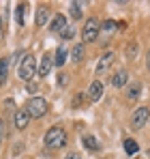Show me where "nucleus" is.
I'll list each match as a JSON object with an SVG mask.
<instances>
[{"instance_id":"f257e3e1","label":"nucleus","mask_w":150,"mask_h":159,"mask_svg":"<svg viewBox=\"0 0 150 159\" xmlns=\"http://www.w3.org/2000/svg\"><path fill=\"white\" fill-rule=\"evenodd\" d=\"M43 142L47 148H62L67 146V131L62 127H50L43 135Z\"/></svg>"},{"instance_id":"f03ea898","label":"nucleus","mask_w":150,"mask_h":159,"mask_svg":"<svg viewBox=\"0 0 150 159\" xmlns=\"http://www.w3.org/2000/svg\"><path fill=\"white\" fill-rule=\"evenodd\" d=\"M26 112L30 114V118H43L47 114V101L43 97H30L26 101Z\"/></svg>"},{"instance_id":"7ed1b4c3","label":"nucleus","mask_w":150,"mask_h":159,"mask_svg":"<svg viewBox=\"0 0 150 159\" xmlns=\"http://www.w3.org/2000/svg\"><path fill=\"white\" fill-rule=\"evenodd\" d=\"M34 71H37V60H34L32 54H26L22 58V62H20V67H17V75L24 82H30L32 75H34Z\"/></svg>"},{"instance_id":"20e7f679","label":"nucleus","mask_w":150,"mask_h":159,"mask_svg":"<svg viewBox=\"0 0 150 159\" xmlns=\"http://www.w3.org/2000/svg\"><path fill=\"white\" fill-rule=\"evenodd\" d=\"M148 120H150V107L142 106V107H137V110L133 112V116H131V127H133V129H144V127L148 125Z\"/></svg>"},{"instance_id":"39448f33","label":"nucleus","mask_w":150,"mask_h":159,"mask_svg":"<svg viewBox=\"0 0 150 159\" xmlns=\"http://www.w3.org/2000/svg\"><path fill=\"white\" fill-rule=\"evenodd\" d=\"M99 30H101V26L97 20H88L86 26L82 28V43H95L97 37H99Z\"/></svg>"},{"instance_id":"423d86ee","label":"nucleus","mask_w":150,"mask_h":159,"mask_svg":"<svg viewBox=\"0 0 150 159\" xmlns=\"http://www.w3.org/2000/svg\"><path fill=\"white\" fill-rule=\"evenodd\" d=\"M28 123H30V114H28L26 110H15V112H13V127H15L17 131L26 129Z\"/></svg>"},{"instance_id":"0eeeda50","label":"nucleus","mask_w":150,"mask_h":159,"mask_svg":"<svg viewBox=\"0 0 150 159\" xmlns=\"http://www.w3.org/2000/svg\"><path fill=\"white\" fill-rule=\"evenodd\" d=\"M51 67H54L51 54H43V58H41V62H39V69H37V75H39V78H45L51 71Z\"/></svg>"},{"instance_id":"6e6552de","label":"nucleus","mask_w":150,"mask_h":159,"mask_svg":"<svg viewBox=\"0 0 150 159\" xmlns=\"http://www.w3.org/2000/svg\"><path fill=\"white\" fill-rule=\"evenodd\" d=\"M114 52H105L103 56L99 58V62H97V75H101L103 71H107L109 67H112V62H114Z\"/></svg>"},{"instance_id":"1a4fd4ad","label":"nucleus","mask_w":150,"mask_h":159,"mask_svg":"<svg viewBox=\"0 0 150 159\" xmlns=\"http://www.w3.org/2000/svg\"><path fill=\"white\" fill-rule=\"evenodd\" d=\"M47 20H50V7L39 4V7H37V13H34V24H37V26H45Z\"/></svg>"},{"instance_id":"9d476101","label":"nucleus","mask_w":150,"mask_h":159,"mask_svg":"<svg viewBox=\"0 0 150 159\" xmlns=\"http://www.w3.org/2000/svg\"><path fill=\"white\" fill-rule=\"evenodd\" d=\"M67 26H69V24H67V17H64L62 13H56V15L51 17L50 30H51V32H58V34H60V32H62V30H64Z\"/></svg>"},{"instance_id":"9b49d317","label":"nucleus","mask_w":150,"mask_h":159,"mask_svg":"<svg viewBox=\"0 0 150 159\" xmlns=\"http://www.w3.org/2000/svg\"><path fill=\"white\" fill-rule=\"evenodd\" d=\"M101 97H103V84L99 80H95L88 88V101H99Z\"/></svg>"},{"instance_id":"f8f14e48","label":"nucleus","mask_w":150,"mask_h":159,"mask_svg":"<svg viewBox=\"0 0 150 159\" xmlns=\"http://www.w3.org/2000/svg\"><path fill=\"white\" fill-rule=\"evenodd\" d=\"M126 101H137V97L142 95V82H133L126 86Z\"/></svg>"},{"instance_id":"ddd939ff","label":"nucleus","mask_w":150,"mask_h":159,"mask_svg":"<svg viewBox=\"0 0 150 159\" xmlns=\"http://www.w3.org/2000/svg\"><path fill=\"white\" fill-rule=\"evenodd\" d=\"M112 84H114L116 88H122V86H126V84H129V71H125V69L116 71V73H114V78H112Z\"/></svg>"},{"instance_id":"4468645a","label":"nucleus","mask_w":150,"mask_h":159,"mask_svg":"<svg viewBox=\"0 0 150 159\" xmlns=\"http://www.w3.org/2000/svg\"><path fill=\"white\" fill-rule=\"evenodd\" d=\"M84 54H86L84 43H75L73 48H71V52H69V58H71L73 62H82V60H84Z\"/></svg>"},{"instance_id":"2eb2a0df","label":"nucleus","mask_w":150,"mask_h":159,"mask_svg":"<svg viewBox=\"0 0 150 159\" xmlns=\"http://www.w3.org/2000/svg\"><path fill=\"white\" fill-rule=\"evenodd\" d=\"M82 142H84V146H86L88 151H92V153H97V151H101V144H99V140H97L95 135H90V133H86V135L82 138Z\"/></svg>"},{"instance_id":"dca6fc26","label":"nucleus","mask_w":150,"mask_h":159,"mask_svg":"<svg viewBox=\"0 0 150 159\" xmlns=\"http://www.w3.org/2000/svg\"><path fill=\"white\" fill-rule=\"evenodd\" d=\"M9 67H11V60L9 58H0V86L7 84V78H9Z\"/></svg>"},{"instance_id":"f3484780","label":"nucleus","mask_w":150,"mask_h":159,"mask_svg":"<svg viewBox=\"0 0 150 159\" xmlns=\"http://www.w3.org/2000/svg\"><path fill=\"white\" fill-rule=\"evenodd\" d=\"M67 60H69V52H67L64 45H60L58 52H56V56H54V67H62Z\"/></svg>"},{"instance_id":"a211bd4d","label":"nucleus","mask_w":150,"mask_h":159,"mask_svg":"<svg viewBox=\"0 0 150 159\" xmlns=\"http://www.w3.org/2000/svg\"><path fill=\"white\" fill-rule=\"evenodd\" d=\"M137 151H139V144H137L135 140L126 138V140H125V153H126V155H135Z\"/></svg>"},{"instance_id":"6ab92c4d","label":"nucleus","mask_w":150,"mask_h":159,"mask_svg":"<svg viewBox=\"0 0 150 159\" xmlns=\"http://www.w3.org/2000/svg\"><path fill=\"white\" fill-rule=\"evenodd\" d=\"M24 13H26V4H17L15 7V22H17V26H24Z\"/></svg>"},{"instance_id":"aec40b11","label":"nucleus","mask_w":150,"mask_h":159,"mask_svg":"<svg viewBox=\"0 0 150 159\" xmlns=\"http://www.w3.org/2000/svg\"><path fill=\"white\" fill-rule=\"evenodd\" d=\"M69 11H71V17L73 20H79L82 17V2H71L69 4Z\"/></svg>"},{"instance_id":"412c9836","label":"nucleus","mask_w":150,"mask_h":159,"mask_svg":"<svg viewBox=\"0 0 150 159\" xmlns=\"http://www.w3.org/2000/svg\"><path fill=\"white\" fill-rule=\"evenodd\" d=\"M116 26H118V24H116L114 20H105V22L101 24V30H103V32H112V30H116Z\"/></svg>"},{"instance_id":"4be33fe9","label":"nucleus","mask_w":150,"mask_h":159,"mask_svg":"<svg viewBox=\"0 0 150 159\" xmlns=\"http://www.w3.org/2000/svg\"><path fill=\"white\" fill-rule=\"evenodd\" d=\"M60 37H62L64 41H71V39L75 37V28H73V26H67L62 32H60Z\"/></svg>"},{"instance_id":"5701e85b","label":"nucleus","mask_w":150,"mask_h":159,"mask_svg":"<svg viewBox=\"0 0 150 159\" xmlns=\"http://www.w3.org/2000/svg\"><path fill=\"white\" fill-rule=\"evenodd\" d=\"M135 54H137V43H129V48H126V56H129V58H135Z\"/></svg>"},{"instance_id":"b1692460","label":"nucleus","mask_w":150,"mask_h":159,"mask_svg":"<svg viewBox=\"0 0 150 159\" xmlns=\"http://www.w3.org/2000/svg\"><path fill=\"white\" fill-rule=\"evenodd\" d=\"M84 97H88V95H84V93H77L75 95V99H73V107H77L82 101H84Z\"/></svg>"},{"instance_id":"393cba45","label":"nucleus","mask_w":150,"mask_h":159,"mask_svg":"<svg viewBox=\"0 0 150 159\" xmlns=\"http://www.w3.org/2000/svg\"><path fill=\"white\" fill-rule=\"evenodd\" d=\"M2 140H4V118H0V146H2Z\"/></svg>"},{"instance_id":"a878e982","label":"nucleus","mask_w":150,"mask_h":159,"mask_svg":"<svg viewBox=\"0 0 150 159\" xmlns=\"http://www.w3.org/2000/svg\"><path fill=\"white\" fill-rule=\"evenodd\" d=\"M64 159H82V155L75 153V151H71V153H67V157H64Z\"/></svg>"},{"instance_id":"bb28decb","label":"nucleus","mask_w":150,"mask_h":159,"mask_svg":"<svg viewBox=\"0 0 150 159\" xmlns=\"http://www.w3.org/2000/svg\"><path fill=\"white\" fill-rule=\"evenodd\" d=\"M58 84H60V86H64V84H67V75H64V73H60V80H58Z\"/></svg>"},{"instance_id":"cd10ccee","label":"nucleus","mask_w":150,"mask_h":159,"mask_svg":"<svg viewBox=\"0 0 150 159\" xmlns=\"http://www.w3.org/2000/svg\"><path fill=\"white\" fill-rule=\"evenodd\" d=\"M146 65H148V71H150V48H148V54H146Z\"/></svg>"},{"instance_id":"c85d7f7f","label":"nucleus","mask_w":150,"mask_h":159,"mask_svg":"<svg viewBox=\"0 0 150 159\" xmlns=\"http://www.w3.org/2000/svg\"><path fill=\"white\" fill-rule=\"evenodd\" d=\"M0 39H2V20H0Z\"/></svg>"}]
</instances>
